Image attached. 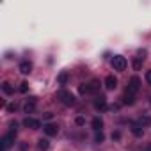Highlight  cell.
<instances>
[{
  "instance_id": "1",
  "label": "cell",
  "mask_w": 151,
  "mask_h": 151,
  "mask_svg": "<svg viewBox=\"0 0 151 151\" xmlns=\"http://www.w3.org/2000/svg\"><path fill=\"white\" fill-rule=\"evenodd\" d=\"M14 139H16V123H11V130L0 140V151H7L14 144Z\"/></svg>"
},
{
  "instance_id": "2",
  "label": "cell",
  "mask_w": 151,
  "mask_h": 151,
  "mask_svg": "<svg viewBox=\"0 0 151 151\" xmlns=\"http://www.w3.org/2000/svg\"><path fill=\"white\" fill-rule=\"evenodd\" d=\"M57 98H59L66 107H73V105H75V101H77V100H75V96H73L69 91H66V89H60V91L57 93Z\"/></svg>"
},
{
  "instance_id": "3",
  "label": "cell",
  "mask_w": 151,
  "mask_h": 151,
  "mask_svg": "<svg viewBox=\"0 0 151 151\" xmlns=\"http://www.w3.org/2000/svg\"><path fill=\"white\" fill-rule=\"evenodd\" d=\"M126 66H128V62H126V59H124L123 55H114V57H112V68H114L116 71H124Z\"/></svg>"
},
{
  "instance_id": "4",
  "label": "cell",
  "mask_w": 151,
  "mask_h": 151,
  "mask_svg": "<svg viewBox=\"0 0 151 151\" xmlns=\"http://www.w3.org/2000/svg\"><path fill=\"white\" fill-rule=\"evenodd\" d=\"M139 89H140V80H139V77H132L130 78V82H128V87H126V93H130V94H137L139 93Z\"/></svg>"
},
{
  "instance_id": "5",
  "label": "cell",
  "mask_w": 151,
  "mask_h": 151,
  "mask_svg": "<svg viewBox=\"0 0 151 151\" xmlns=\"http://www.w3.org/2000/svg\"><path fill=\"white\" fill-rule=\"evenodd\" d=\"M23 124H25L27 128H30V130L41 128V123H39L37 119H34V117H25V119H23Z\"/></svg>"
},
{
  "instance_id": "6",
  "label": "cell",
  "mask_w": 151,
  "mask_h": 151,
  "mask_svg": "<svg viewBox=\"0 0 151 151\" xmlns=\"http://www.w3.org/2000/svg\"><path fill=\"white\" fill-rule=\"evenodd\" d=\"M94 109H96V110H105V109H107V98H105V96H96V100H94Z\"/></svg>"
},
{
  "instance_id": "7",
  "label": "cell",
  "mask_w": 151,
  "mask_h": 151,
  "mask_svg": "<svg viewBox=\"0 0 151 151\" xmlns=\"http://www.w3.org/2000/svg\"><path fill=\"white\" fill-rule=\"evenodd\" d=\"M36 103H37V98H29L27 103H25V107H23V110H25L27 114H32V112L36 110Z\"/></svg>"
},
{
  "instance_id": "8",
  "label": "cell",
  "mask_w": 151,
  "mask_h": 151,
  "mask_svg": "<svg viewBox=\"0 0 151 151\" xmlns=\"http://www.w3.org/2000/svg\"><path fill=\"white\" fill-rule=\"evenodd\" d=\"M132 133L135 135V137H142L144 135V126L140 124V123H132Z\"/></svg>"
},
{
  "instance_id": "9",
  "label": "cell",
  "mask_w": 151,
  "mask_h": 151,
  "mask_svg": "<svg viewBox=\"0 0 151 151\" xmlns=\"http://www.w3.org/2000/svg\"><path fill=\"white\" fill-rule=\"evenodd\" d=\"M105 87H107V89H110V91L117 87V78L114 77V75H109V77L105 78Z\"/></svg>"
},
{
  "instance_id": "10",
  "label": "cell",
  "mask_w": 151,
  "mask_h": 151,
  "mask_svg": "<svg viewBox=\"0 0 151 151\" xmlns=\"http://www.w3.org/2000/svg\"><path fill=\"white\" fill-rule=\"evenodd\" d=\"M43 132H45L48 137H53V135L59 133V128H57L55 124H45V126H43Z\"/></svg>"
},
{
  "instance_id": "11",
  "label": "cell",
  "mask_w": 151,
  "mask_h": 151,
  "mask_svg": "<svg viewBox=\"0 0 151 151\" xmlns=\"http://www.w3.org/2000/svg\"><path fill=\"white\" fill-rule=\"evenodd\" d=\"M30 71H32V62L23 60V62L20 64V73H22V75H29Z\"/></svg>"
},
{
  "instance_id": "12",
  "label": "cell",
  "mask_w": 151,
  "mask_h": 151,
  "mask_svg": "<svg viewBox=\"0 0 151 151\" xmlns=\"http://www.w3.org/2000/svg\"><path fill=\"white\" fill-rule=\"evenodd\" d=\"M91 126H93L94 132H101V128H103V119H101V117H94L93 123H91Z\"/></svg>"
},
{
  "instance_id": "13",
  "label": "cell",
  "mask_w": 151,
  "mask_h": 151,
  "mask_svg": "<svg viewBox=\"0 0 151 151\" xmlns=\"http://www.w3.org/2000/svg\"><path fill=\"white\" fill-rule=\"evenodd\" d=\"M123 103H124V105H133V103H135V96L124 91V94H123Z\"/></svg>"
},
{
  "instance_id": "14",
  "label": "cell",
  "mask_w": 151,
  "mask_h": 151,
  "mask_svg": "<svg viewBox=\"0 0 151 151\" xmlns=\"http://www.w3.org/2000/svg\"><path fill=\"white\" fill-rule=\"evenodd\" d=\"M2 91H4V93H6L7 96H11V94L14 93V87H13V86H11L9 82H4V84H2Z\"/></svg>"
},
{
  "instance_id": "15",
  "label": "cell",
  "mask_w": 151,
  "mask_h": 151,
  "mask_svg": "<svg viewBox=\"0 0 151 151\" xmlns=\"http://www.w3.org/2000/svg\"><path fill=\"white\" fill-rule=\"evenodd\" d=\"M68 78H69L68 71H62V73L59 75V78H57V80H59V84H60V86H66V84H68Z\"/></svg>"
},
{
  "instance_id": "16",
  "label": "cell",
  "mask_w": 151,
  "mask_h": 151,
  "mask_svg": "<svg viewBox=\"0 0 151 151\" xmlns=\"http://www.w3.org/2000/svg\"><path fill=\"white\" fill-rule=\"evenodd\" d=\"M37 147H39L41 151H46V149L50 147V142H48L46 139H39V140H37Z\"/></svg>"
},
{
  "instance_id": "17",
  "label": "cell",
  "mask_w": 151,
  "mask_h": 151,
  "mask_svg": "<svg viewBox=\"0 0 151 151\" xmlns=\"http://www.w3.org/2000/svg\"><path fill=\"white\" fill-rule=\"evenodd\" d=\"M98 89H100V82H98V80H93V82L89 84V91H91V93H96Z\"/></svg>"
},
{
  "instance_id": "18",
  "label": "cell",
  "mask_w": 151,
  "mask_h": 151,
  "mask_svg": "<svg viewBox=\"0 0 151 151\" xmlns=\"http://www.w3.org/2000/svg\"><path fill=\"white\" fill-rule=\"evenodd\" d=\"M142 62H144L142 59H139V57H135V59H133V69H137V71H139V69L142 68Z\"/></svg>"
},
{
  "instance_id": "19",
  "label": "cell",
  "mask_w": 151,
  "mask_h": 151,
  "mask_svg": "<svg viewBox=\"0 0 151 151\" xmlns=\"http://www.w3.org/2000/svg\"><path fill=\"white\" fill-rule=\"evenodd\" d=\"M78 91H80V94H89L91 91H89V84H82L80 87H78Z\"/></svg>"
},
{
  "instance_id": "20",
  "label": "cell",
  "mask_w": 151,
  "mask_h": 151,
  "mask_svg": "<svg viewBox=\"0 0 151 151\" xmlns=\"http://www.w3.org/2000/svg\"><path fill=\"white\" fill-rule=\"evenodd\" d=\"M140 124H142V126H144V124H151V117L142 116V117H140Z\"/></svg>"
},
{
  "instance_id": "21",
  "label": "cell",
  "mask_w": 151,
  "mask_h": 151,
  "mask_svg": "<svg viewBox=\"0 0 151 151\" xmlns=\"http://www.w3.org/2000/svg\"><path fill=\"white\" fill-rule=\"evenodd\" d=\"M103 139H105V137H103V133H101V132H96V137H94V140L100 144V142H103Z\"/></svg>"
},
{
  "instance_id": "22",
  "label": "cell",
  "mask_w": 151,
  "mask_h": 151,
  "mask_svg": "<svg viewBox=\"0 0 151 151\" xmlns=\"http://www.w3.org/2000/svg\"><path fill=\"white\" fill-rule=\"evenodd\" d=\"M20 91H22V93H27V91H29V84H27V82H22Z\"/></svg>"
},
{
  "instance_id": "23",
  "label": "cell",
  "mask_w": 151,
  "mask_h": 151,
  "mask_svg": "<svg viewBox=\"0 0 151 151\" xmlns=\"http://www.w3.org/2000/svg\"><path fill=\"white\" fill-rule=\"evenodd\" d=\"M137 57L144 60V59H146V50H139V52H137Z\"/></svg>"
},
{
  "instance_id": "24",
  "label": "cell",
  "mask_w": 151,
  "mask_h": 151,
  "mask_svg": "<svg viewBox=\"0 0 151 151\" xmlns=\"http://www.w3.org/2000/svg\"><path fill=\"white\" fill-rule=\"evenodd\" d=\"M146 82L151 86V69H149V71H146Z\"/></svg>"
},
{
  "instance_id": "25",
  "label": "cell",
  "mask_w": 151,
  "mask_h": 151,
  "mask_svg": "<svg viewBox=\"0 0 151 151\" xmlns=\"http://www.w3.org/2000/svg\"><path fill=\"white\" fill-rule=\"evenodd\" d=\"M84 123H86V121H84V117H77V124H78V126H82Z\"/></svg>"
},
{
  "instance_id": "26",
  "label": "cell",
  "mask_w": 151,
  "mask_h": 151,
  "mask_svg": "<svg viewBox=\"0 0 151 151\" xmlns=\"http://www.w3.org/2000/svg\"><path fill=\"white\" fill-rule=\"evenodd\" d=\"M119 137H121V135H119V132H114V133H112V139H114V140H117Z\"/></svg>"
},
{
  "instance_id": "27",
  "label": "cell",
  "mask_w": 151,
  "mask_h": 151,
  "mask_svg": "<svg viewBox=\"0 0 151 151\" xmlns=\"http://www.w3.org/2000/svg\"><path fill=\"white\" fill-rule=\"evenodd\" d=\"M14 109H16V105H9V107H7V110H9V112H13Z\"/></svg>"
},
{
  "instance_id": "28",
  "label": "cell",
  "mask_w": 151,
  "mask_h": 151,
  "mask_svg": "<svg viewBox=\"0 0 151 151\" xmlns=\"http://www.w3.org/2000/svg\"><path fill=\"white\" fill-rule=\"evenodd\" d=\"M147 151H151V144H149V146H147Z\"/></svg>"
},
{
  "instance_id": "29",
  "label": "cell",
  "mask_w": 151,
  "mask_h": 151,
  "mask_svg": "<svg viewBox=\"0 0 151 151\" xmlns=\"http://www.w3.org/2000/svg\"><path fill=\"white\" fill-rule=\"evenodd\" d=\"M149 103H151V96H149Z\"/></svg>"
}]
</instances>
